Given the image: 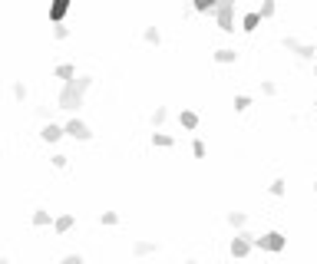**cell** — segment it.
Wrapping results in <instances>:
<instances>
[{"instance_id": "obj_34", "label": "cell", "mask_w": 317, "mask_h": 264, "mask_svg": "<svg viewBox=\"0 0 317 264\" xmlns=\"http://www.w3.org/2000/svg\"><path fill=\"white\" fill-rule=\"evenodd\" d=\"M314 76H317V60H314Z\"/></svg>"}, {"instance_id": "obj_6", "label": "cell", "mask_w": 317, "mask_h": 264, "mask_svg": "<svg viewBox=\"0 0 317 264\" xmlns=\"http://www.w3.org/2000/svg\"><path fill=\"white\" fill-rule=\"evenodd\" d=\"M251 241H255V234H248V231H238L235 238H231V245H228V254L231 258H248L255 248H251Z\"/></svg>"}, {"instance_id": "obj_36", "label": "cell", "mask_w": 317, "mask_h": 264, "mask_svg": "<svg viewBox=\"0 0 317 264\" xmlns=\"http://www.w3.org/2000/svg\"><path fill=\"white\" fill-rule=\"evenodd\" d=\"M314 53H317V46H314Z\"/></svg>"}, {"instance_id": "obj_3", "label": "cell", "mask_w": 317, "mask_h": 264, "mask_svg": "<svg viewBox=\"0 0 317 264\" xmlns=\"http://www.w3.org/2000/svg\"><path fill=\"white\" fill-rule=\"evenodd\" d=\"M251 248H258V251H267V254H281L287 248V238L281 231H264L261 238L251 241Z\"/></svg>"}, {"instance_id": "obj_37", "label": "cell", "mask_w": 317, "mask_h": 264, "mask_svg": "<svg viewBox=\"0 0 317 264\" xmlns=\"http://www.w3.org/2000/svg\"><path fill=\"white\" fill-rule=\"evenodd\" d=\"M83 264H86V261H83Z\"/></svg>"}, {"instance_id": "obj_13", "label": "cell", "mask_w": 317, "mask_h": 264, "mask_svg": "<svg viewBox=\"0 0 317 264\" xmlns=\"http://www.w3.org/2000/svg\"><path fill=\"white\" fill-rule=\"evenodd\" d=\"M30 225L33 228H46V225H53V215L46 212V208H37V212L30 215Z\"/></svg>"}, {"instance_id": "obj_7", "label": "cell", "mask_w": 317, "mask_h": 264, "mask_svg": "<svg viewBox=\"0 0 317 264\" xmlns=\"http://www.w3.org/2000/svg\"><path fill=\"white\" fill-rule=\"evenodd\" d=\"M69 10H73V4H69V0H56V4H50L46 17H50V23H53V27H60L63 20L69 17Z\"/></svg>"}, {"instance_id": "obj_16", "label": "cell", "mask_w": 317, "mask_h": 264, "mask_svg": "<svg viewBox=\"0 0 317 264\" xmlns=\"http://www.w3.org/2000/svg\"><path fill=\"white\" fill-rule=\"evenodd\" d=\"M53 76H56V80H63V83H69V80L76 76V66H73V63H60V66L53 69Z\"/></svg>"}, {"instance_id": "obj_2", "label": "cell", "mask_w": 317, "mask_h": 264, "mask_svg": "<svg viewBox=\"0 0 317 264\" xmlns=\"http://www.w3.org/2000/svg\"><path fill=\"white\" fill-rule=\"evenodd\" d=\"M215 23H218V30H222V33H235L238 30V27H235V0H218Z\"/></svg>"}, {"instance_id": "obj_21", "label": "cell", "mask_w": 317, "mask_h": 264, "mask_svg": "<svg viewBox=\"0 0 317 264\" xmlns=\"http://www.w3.org/2000/svg\"><path fill=\"white\" fill-rule=\"evenodd\" d=\"M119 221H123V218H119V212H103L100 215V225H106V228H116Z\"/></svg>"}, {"instance_id": "obj_18", "label": "cell", "mask_w": 317, "mask_h": 264, "mask_svg": "<svg viewBox=\"0 0 317 264\" xmlns=\"http://www.w3.org/2000/svg\"><path fill=\"white\" fill-rule=\"evenodd\" d=\"M142 40H145L149 46H159V43H162V33H159V27H145V30H142Z\"/></svg>"}, {"instance_id": "obj_1", "label": "cell", "mask_w": 317, "mask_h": 264, "mask_svg": "<svg viewBox=\"0 0 317 264\" xmlns=\"http://www.w3.org/2000/svg\"><path fill=\"white\" fill-rule=\"evenodd\" d=\"M93 89V76L89 73H76L69 83H63L60 96H56V109H66V113H76V109L86 102V93Z\"/></svg>"}, {"instance_id": "obj_30", "label": "cell", "mask_w": 317, "mask_h": 264, "mask_svg": "<svg viewBox=\"0 0 317 264\" xmlns=\"http://www.w3.org/2000/svg\"><path fill=\"white\" fill-rule=\"evenodd\" d=\"M37 116H40V119H46V122H53V109L50 106H37Z\"/></svg>"}, {"instance_id": "obj_33", "label": "cell", "mask_w": 317, "mask_h": 264, "mask_svg": "<svg viewBox=\"0 0 317 264\" xmlns=\"http://www.w3.org/2000/svg\"><path fill=\"white\" fill-rule=\"evenodd\" d=\"M0 264H10V261H7V258H0Z\"/></svg>"}, {"instance_id": "obj_9", "label": "cell", "mask_w": 317, "mask_h": 264, "mask_svg": "<svg viewBox=\"0 0 317 264\" xmlns=\"http://www.w3.org/2000/svg\"><path fill=\"white\" fill-rule=\"evenodd\" d=\"M159 251V241H136L132 245V254L136 258H149V254H156Z\"/></svg>"}, {"instance_id": "obj_27", "label": "cell", "mask_w": 317, "mask_h": 264, "mask_svg": "<svg viewBox=\"0 0 317 264\" xmlns=\"http://www.w3.org/2000/svg\"><path fill=\"white\" fill-rule=\"evenodd\" d=\"M192 155L195 159H205V142H202V139H195V142H192Z\"/></svg>"}, {"instance_id": "obj_5", "label": "cell", "mask_w": 317, "mask_h": 264, "mask_svg": "<svg viewBox=\"0 0 317 264\" xmlns=\"http://www.w3.org/2000/svg\"><path fill=\"white\" fill-rule=\"evenodd\" d=\"M63 136L76 139V142H89V139H93V129H89L80 116H69V119L63 122Z\"/></svg>"}, {"instance_id": "obj_10", "label": "cell", "mask_w": 317, "mask_h": 264, "mask_svg": "<svg viewBox=\"0 0 317 264\" xmlns=\"http://www.w3.org/2000/svg\"><path fill=\"white\" fill-rule=\"evenodd\" d=\"M211 60H215V63H222V66H228V63H235V60H238V50H231V46H222V50L211 53Z\"/></svg>"}, {"instance_id": "obj_25", "label": "cell", "mask_w": 317, "mask_h": 264, "mask_svg": "<svg viewBox=\"0 0 317 264\" xmlns=\"http://www.w3.org/2000/svg\"><path fill=\"white\" fill-rule=\"evenodd\" d=\"M215 0H195V10H199V13H215Z\"/></svg>"}, {"instance_id": "obj_26", "label": "cell", "mask_w": 317, "mask_h": 264, "mask_svg": "<svg viewBox=\"0 0 317 264\" xmlns=\"http://www.w3.org/2000/svg\"><path fill=\"white\" fill-rule=\"evenodd\" d=\"M261 93H264V96H278V83H271V80H261Z\"/></svg>"}, {"instance_id": "obj_22", "label": "cell", "mask_w": 317, "mask_h": 264, "mask_svg": "<svg viewBox=\"0 0 317 264\" xmlns=\"http://www.w3.org/2000/svg\"><path fill=\"white\" fill-rule=\"evenodd\" d=\"M267 192H271L274 198H281V195H284V192H287V182H284V178H274V182L267 185Z\"/></svg>"}, {"instance_id": "obj_15", "label": "cell", "mask_w": 317, "mask_h": 264, "mask_svg": "<svg viewBox=\"0 0 317 264\" xmlns=\"http://www.w3.org/2000/svg\"><path fill=\"white\" fill-rule=\"evenodd\" d=\"M228 225L235 228V231H245V228H248V215L245 212H228Z\"/></svg>"}, {"instance_id": "obj_17", "label": "cell", "mask_w": 317, "mask_h": 264, "mask_svg": "<svg viewBox=\"0 0 317 264\" xmlns=\"http://www.w3.org/2000/svg\"><path fill=\"white\" fill-rule=\"evenodd\" d=\"M152 145H156V149H172L175 139L168 136V132H152Z\"/></svg>"}, {"instance_id": "obj_23", "label": "cell", "mask_w": 317, "mask_h": 264, "mask_svg": "<svg viewBox=\"0 0 317 264\" xmlns=\"http://www.w3.org/2000/svg\"><path fill=\"white\" fill-rule=\"evenodd\" d=\"M10 93H13V99H17V102H27V83H13V86H10Z\"/></svg>"}, {"instance_id": "obj_28", "label": "cell", "mask_w": 317, "mask_h": 264, "mask_svg": "<svg viewBox=\"0 0 317 264\" xmlns=\"http://www.w3.org/2000/svg\"><path fill=\"white\" fill-rule=\"evenodd\" d=\"M66 165H69V155L56 152V155H53V169H66Z\"/></svg>"}, {"instance_id": "obj_8", "label": "cell", "mask_w": 317, "mask_h": 264, "mask_svg": "<svg viewBox=\"0 0 317 264\" xmlns=\"http://www.w3.org/2000/svg\"><path fill=\"white\" fill-rule=\"evenodd\" d=\"M40 139H43V142H60V139H63V126H60V122H46V126L43 129H40Z\"/></svg>"}, {"instance_id": "obj_11", "label": "cell", "mask_w": 317, "mask_h": 264, "mask_svg": "<svg viewBox=\"0 0 317 264\" xmlns=\"http://www.w3.org/2000/svg\"><path fill=\"white\" fill-rule=\"evenodd\" d=\"M258 27H261V17H258V10H248L241 17V33H255Z\"/></svg>"}, {"instance_id": "obj_32", "label": "cell", "mask_w": 317, "mask_h": 264, "mask_svg": "<svg viewBox=\"0 0 317 264\" xmlns=\"http://www.w3.org/2000/svg\"><path fill=\"white\" fill-rule=\"evenodd\" d=\"M185 264H199V261H195V258H188V261H185Z\"/></svg>"}, {"instance_id": "obj_35", "label": "cell", "mask_w": 317, "mask_h": 264, "mask_svg": "<svg viewBox=\"0 0 317 264\" xmlns=\"http://www.w3.org/2000/svg\"><path fill=\"white\" fill-rule=\"evenodd\" d=\"M314 195H317V182H314Z\"/></svg>"}, {"instance_id": "obj_12", "label": "cell", "mask_w": 317, "mask_h": 264, "mask_svg": "<svg viewBox=\"0 0 317 264\" xmlns=\"http://www.w3.org/2000/svg\"><path fill=\"white\" fill-rule=\"evenodd\" d=\"M73 225H76L73 215H56V218H53V231H56V234H66Z\"/></svg>"}, {"instance_id": "obj_20", "label": "cell", "mask_w": 317, "mask_h": 264, "mask_svg": "<svg viewBox=\"0 0 317 264\" xmlns=\"http://www.w3.org/2000/svg\"><path fill=\"white\" fill-rule=\"evenodd\" d=\"M165 119H168V109H165V106H159V109H152V116H149V122H152V126H156V129H159V126H162V122H165Z\"/></svg>"}, {"instance_id": "obj_29", "label": "cell", "mask_w": 317, "mask_h": 264, "mask_svg": "<svg viewBox=\"0 0 317 264\" xmlns=\"http://www.w3.org/2000/svg\"><path fill=\"white\" fill-rule=\"evenodd\" d=\"M53 40H69V27H53Z\"/></svg>"}, {"instance_id": "obj_14", "label": "cell", "mask_w": 317, "mask_h": 264, "mask_svg": "<svg viewBox=\"0 0 317 264\" xmlns=\"http://www.w3.org/2000/svg\"><path fill=\"white\" fill-rule=\"evenodd\" d=\"M179 122H182V129H199V113H192V109H182V116H179Z\"/></svg>"}, {"instance_id": "obj_31", "label": "cell", "mask_w": 317, "mask_h": 264, "mask_svg": "<svg viewBox=\"0 0 317 264\" xmlns=\"http://www.w3.org/2000/svg\"><path fill=\"white\" fill-rule=\"evenodd\" d=\"M60 264H83V258H80V254H66Z\"/></svg>"}, {"instance_id": "obj_19", "label": "cell", "mask_w": 317, "mask_h": 264, "mask_svg": "<svg viewBox=\"0 0 317 264\" xmlns=\"http://www.w3.org/2000/svg\"><path fill=\"white\" fill-rule=\"evenodd\" d=\"M274 13H278V7H274V0H264V4L258 7V17H261V20H271Z\"/></svg>"}, {"instance_id": "obj_4", "label": "cell", "mask_w": 317, "mask_h": 264, "mask_svg": "<svg viewBox=\"0 0 317 264\" xmlns=\"http://www.w3.org/2000/svg\"><path fill=\"white\" fill-rule=\"evenodd\" d=\"M281 46H284L287 53H294V60H301V63H311V60H317L314 46L311 43H301V40H294V37H281Z\"/></svg>"}, {"instance_id": "obj_38", "label": "cell", "mask_w": 317, "mask_h": 264, "mask_svg": "<svg viewBox=\"0 0 317 264\" xmlns=\"http://www.w3.org/2000/svg\"><path fill=\"white\" fill-rule=\"evenodd\" d=\"M314 106H317V102H314Z\"/></svg>"}, {"instance_id": "obj_24", "label": "cell", "mask_w": 317, "mask_h": 264, "mask_svg": "<svg viewBox=\"0 0 317 264\" xmlns=\"http://www.w3.org/2000/svg\"><path fill=\"white\" fill-rule=\"evenodd\" d=\"M245 109H251V96L238 93V96H235V113H245Z\"/></svg>"}]
</instances>
